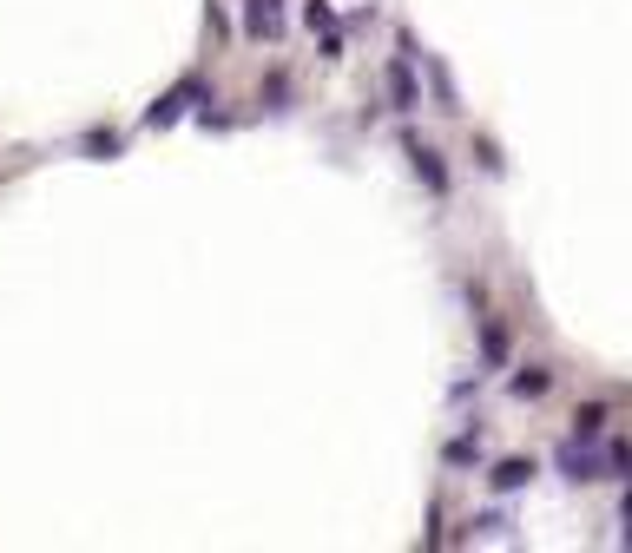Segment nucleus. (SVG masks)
I'll return each mask as SVG.
<instances>
[{"label":"nucleus","mask_w":632,"mask_h":553,"mask_svg":"<svg viewBox=\"0 0 632 553\" xmlns=\"http://www.w3.org/2000/svg\"><path fill=\"white\" fill-rule=\"evenodd\" d=\"M244 33L251 40H277L284 33V0H244Z\"/></svg>","instance_id":"1"},{"label":"nucleus","mask_w":632,"mask_h":553,"mask_svg":"<svg viewBox=\"0 0 632 553\" xmlns=\"http://www.w3.org/2000/svg\"><path fill=\"white\" fill-rule=\"evenodd\" d=\"M191 99H198V86H178V93H165V99H158L152 112H145V126H172V119H178V112L191 106Z\"/></svg>","instance_id":"2"},{"label":"nucleus","mask_w":632,"mask_h":553,"mask_svg":"<svg viewBox=\"0 0 632 553\" xmlns=\"http://www.w3.org/2000/svg\"><path fill=\"white\" fill-rule=\"evenodd\" d=\"M389 93H395V106H402V112H415V106H422V93H415V73H409V60H395V66H389Z\"/></svg>","instance_id":"3"},{"label":"nucleus","mask_w":632,"mask_h":553,"mask_svg":"<svg viewBox=\"0 0 632 553\" xmlns=\"http://www.w3.org/2000/svg\"><path fill=\"white\" fill-rule=\"evenodd\" d=\"M409 158H415V172H422V185H428V191H448V172H442V158L428 152V145H409Z\"/></svg>","instance_id":"4"},{"label":"nucleus","mask_w":632,"mask_h":553,"mask_svg":"<svg viewBox=\"0 0 632 553\" xmlns=\"http://www.w3.org/2000/svg\"><path fill=\"white\" fill-rule=\"evenodd\" d=\"M527 474H534V461H501V468H494V488L514 494V488H527Z\"/></svg>","instance_id":"5"},{"label":"nucleus","mask_w":632,"mask_h":553,"mask_svg":"<svg viewBox=\"0 0 632 553\" xmlns=\"http://www.w3.org/2000/svg\"><path fill=\"white\" fill-rule=\"evenodd\" d=\"M573 428H580V442H593V435L606 428V402H586V409L573 415Z\"/></svg>","instance_id":"6"},{"label":"nucleus","mask_w":632,"mask_h":553,"mask_svg":"<svg viewBox=\"0 0 632 553\" xmlns=\"http://www.w3.org/2000/svg\"><path fill=\"white\" fill-rule=\"evenodd\" d=\"M560 468H567L573 481H593V455H586V448H560Z\"/></svg>","instance_id":"7"},{"label":"nucleus","mask_w":632,"mask_h":553,"mask_svg":"<svg viewBox=\"0 0 632 553\" xmlns=\"http://www.w3.org/2000/svg\"><path fill=\"white\" fill-rule=\"evenodd\" d=\"M507 389L521 395V402H527V395H547V369H521V376L507 382Z\"/></svg>","instance_id":"8"},{"label":"nucleus","mask_w":632,"mask_h":553,"mask_svg":"<svg viewBox=\"0 0 632 553\" xmlns=\"http://www.w3.org/2000/svg\"><path fill=\"white\" fill-rule=\"evenodd\" d=\"M632 468V448L626 442H613V448H606V474H613V481H619V474H626Z\"/></svg>","instance_id":"9"},{"label":"nucleus","mask_w":632,"mask_h":553,"mask_svg":"<svg viewBox=\"0 0 632 553\" xmlns=\"http://www.w3.org/2000/svg\"><path fill=\"white\" fill-rule=\"evenodd\" d=\"M303 20H310V27H323V33H336V14L323 7V0H310V7H303Z\"/></svg>","instance_id":"10"}]
</instances>
